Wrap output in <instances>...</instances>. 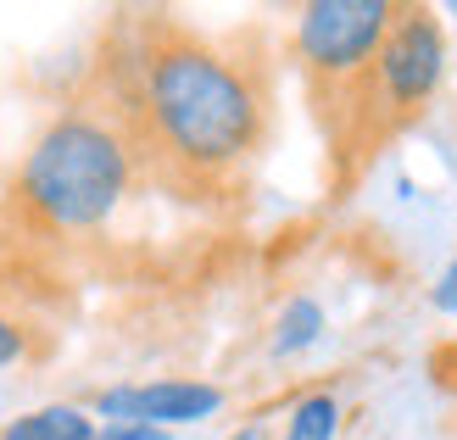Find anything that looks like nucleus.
I'll return each instance as SVG.
<instances>
[{
	"instance_id": "obj_1",
	"label": "nucleus",
	"mask_w": 457,
	"mask_h": 440,
	"mask_svg": "<svg viewBox=\"0 0 457 440\" xmlns=\"http://www.w3.org/2000/svg\"><path fill=\"white\" fill-rule=\"evenodd\" d=\"M145 123L173 168L218 178L262 145V89L235 56L201 39H162L145 56Z\"/></svg>"
},
{
	"instance_id": "obj_2",
	"label": "nucleus",
	"mask_w": 457,
	"mask_h": 440,
	"mask_svg": "<svg viewBox=\"0 0 457 440\" xmlns=\"http://www.w3.org/2000/svg\"><path fill=\"white\" fill-rule=\"evenodd\" d=\"M129 190V145L123 134L67 112L34 140L29 162H22L17 195L29 201V212H39L51 228H96L118 212V201Z\"/></svg>"
},
{
	"instance_id": "obj_3",
	"label": "nucleus",
	"mask_w": 457,
	"mask_h": 440,
	"mask_svg": "<svg viewBox=\"0 0 457 440\" xmlns=\"http://www.w3.org/2000/svg\"><path fill=\"white\" fill-rule=\"evenodd\" d=\"M396 17L402 6L391 0H312L295 17V56L318 84H357L369 79Z\"/></svg>"
},
{
	"instance_id": "obj_4",
	"label": "nucleus",
	"mask_w": 457,
	"mask_h": 440,
	"mask_svg": "<svg viewBox=\"0 0 457 440\" xmlns=\"http://www.w3.org/2000/svg\"><path fill=\"white\" fill-rule=\"evenodd\" d=\"M446 79V29L429 6H402L396 29L385 34L379 56L369 67V101L379 106L385 123H407L436 101Z\"/></svg>"
},
{
	"instance_id": "obj_5",
	"label": "nucleus",
	"mask_w": 457,
	"mask_h": 440,
	"mask_svg": "<svg viewBox=\"0 0 457 440\" xmlns=\"http://www.w3.org/2000/svg\"><path fill=\"white\" fill-rule=\"evenodd\" d=\"M223 407L218 385L201 379H156V385H118L101 390L96 412L112 424H151V429H179V424H201Z\"/></svg>"
},
{
	"instance_id": "obj_6",
	"label": "nucleus",
	"mask_w": 457,
	"mask_h": 440,
	"mask_svg": "<svg viewBox=\"0 0 457 440\" xmlns=\"http://www.w3.org/2000/svg\"><path fill=\"white\" fill-rule=\"evenodd\" d=\"M0 440H96V419L84 407L56 402V407H34L22 419H12L0 429Z\"/></svg>"
},
{
	"instance_id": "obj_7",
	"label": "nucleus",
	"mask_w": 457,
	"mask_h": 440,
	"mask_svg": "<svg viewBox=\"0 0 457 440\" xmlns=\"http://www.w3.org/2000/svg\"><path fill=\"white\" fill-rule=\"evenodd\" d=\"M318 335H324V307L312 295H295L273 323V357H302L307 345H318Z\"/></svg>"
},
{
	"instance_id": "obj_8",
	"label": "nucleus",
	"mask_w": 457,
	"mask_h": 440,
	"mask_svg": "<svg viewBox=\"0 0 457 440\" xmlns=\"http://www.w3.org/2000/svg\"><path fill=\"white\" fill-rule=\"evenodd\" d=\"M335 435H340V396L335 390H307V396L290 407L279 440H335Z\"/></svg>"
},
{
	"instance_id": "obj_9",
	"label": "nucleus",
	"mask_w": 457,
	"mask_h": 440,
	"mask_svg": "<svg viewBox=\"0 0 457 440\" xmlns=\"http://www.w3.org/2000/svg\"><path fill=\"white\" fill-rule=\"evenodd\" d=\"M429 307L441 318H457V251L446 257V268L436 273V285H429Z\"/></svg>"
},
{
	"instance_id": "obj_10",
	"label": "nucleus",
	"mask_w": 457,
	"mask_h": 440,
	"mask_svg": "<svg viewBox=\"0 0 457 440\" xmlns=\"http://www.w3.org/2000/svg\"><path fill=\"white\" fill-rule=\"evenodd\" d=\"M96 440H173L168 429H151V424H106Z\"/></svg>"
},
{
	"instance_id": "obj_11",
	"label": "nucleus",
	"mask_w": 457,
	"mask_h": 440,
	"mask_svg": "<svg viewBox=\"0 0 457 440\" xmlns=\"http://www.w3.org/2000/svg\"><path fill=\"white\" fill-rule=\"evenodd\" d=\"M17 357H22V329L12 318H0V368H12Z\"/></svg>"
},
{
	"instance_id": "obj_12",
	"label": "nucleus",
	"mask_w": 457,
	"mask_h": 440,
	"mask_svg": "<svg viewBox=\"0 0 457 440\" xmlns=\"http://www.w3.org/2000/svg\"><path fill=\"white\" fill-rule=\"evenodd\" d=\"M228 440H273V435H268V424H257V419H251L245 429H235V435H228Z\"/></svg>"
}]
</instances>
